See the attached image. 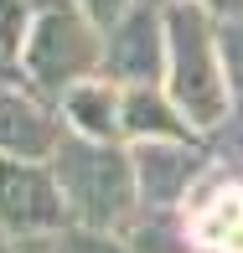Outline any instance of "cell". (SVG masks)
I'll return each mask as SVG.
<instances>
[{"mask_svg":"<svg viewBox=\"0 0 243 253\" xmlns=\"http://www.w3.org/2000/svg\"><path fill=\"white\" fill-rule=\"evenodd\" d=\"M47 253H130L124 238L114 227H88V222H67L47 238Z\"/></svg>","mask_w":243,"mask_h":253,"instance_id":"8fae6325","label":"cell"},{"mask_svg":"<svg viewBox=\"0 0 243 253\" xmlns=\"http://www.w3.org/2000/svg\"><path fill=\"white\" fill-rule=\"evenodd\" d=\"M62 114L73 134H94V140H114L119 134V83L114 78H78L62 93Z\"/></svg>","mask_w":243,"mask_h":253,"instance_id":"30bf717a","label":"cell"},{"mask_svg":"<svg viewBox=\"0 0 243 253\" xmlns=\"http://www.w3.org/2000/svg\"><path fill=\"white\" fill-rule=\"evenodd\" d=\"M0 73H10V57H5V52H0Z\"/></svg>","mask_w":243,"mask_h":253,"instance_id":"e0dca14e","label":"cell"},{"mask_svg":"<svg viewBox=\"0 0 243 253\" xmlns=\"http://www.w3.org/2000/svg\"><path fill=\"white\" fill-rule=\"evenodd\" d=\"M109 37H103V78L114 83H155L160 62H166V10H155L150 0H130L124 16H114Z\"/></svg>","mask_w":243,"mask_h":253,"instance_id":"5b68a950","label":"cell"},{"mask_svg":"<svg viewBox=\"0 0 243 253\" xmlns=\"http://www.w3.org/2000/svg\"><path fill=\"white\" fill-rule=\"evenodd\" d=\"M192 243L202 253H243V186H217L187 217Z\"/></svg>","mask_w":243,"mask_h":253,"instance_id":"9c48e42d","label":"cell"},{"mask_svg":"<svg viewBox=\"0 0 243 253\" xmlns=\"http://www.w3.org/2000/svg\"><path fill=\"white\" fill-rule=\"evenodd\" d=\"M202 170H207V150L192 145V134H176V140H140V150H135L140 207H176V202H187Z\"/></svg>","mask_w":243,"mask_h":253,"instance_id":"8992f818","label":"cell"},{"mask_svg":"<svg viewBox=\"0 0 243 253\" xmlns=\"http://www.w3.org/2000/svg\"><path fill=\"white\" fill-rule=\"evenodd\" d=\"M67 197L52 166L0 150V233L10 238H52L67 227Z\"/></svg>","mask_w":243,"mask_h":253,"instance_id":"277c9868","label":"cell"},{"mask_svg":"<svg viewBox=\"0 0 243 253\" xmlns=\"http://www.w3.org/2000/svg\"><path fill=\"white\" fill-rule=\"evenodd\" d=\"M166 93L192 119V129H217L228 119V88L217 26L202 0H171L166 5Z\"/></svg>","mask_w":243,"mask_h":253,"instance_id":"6da1fadb","label":"cell"},{"mask_svg":"<svg viewBox=\"0 0 243 253\" xmlns=\"http://www.w3.org/2000/svg\"><path fill=\"white\" fill-rule=\"evenodd\" d=\"M0 253H47V238H10V233H0Z\"/></svg>","mask_w":243,"mask_h":253,"instance_id":"9a60e30c","label":"cell"},{"mask_svg":"<svg viewBox=\"0 0 243 253\" xmlns=\"http://www.w3.org/2000/svg\"><path fill=\"white\" fill-rule=\"evenodd\" d=\"M212 16H243V0H202Z\"/></svg>","mask_w":243,"mask_h":253,"instance_id":"2e32d148","label":"cell"},{"mask_svg":"<svg viewBox=\"0 0 243 253\" xmlns=\"http://www.w3.org/2000/svg\"><path fill=\"white\" fill-rule=\"evenodd\" d=\"M31 16H37V0H0V52H5L10 62H21Z\"/></svg>","mask_w":243,"mask_h":253,"instance_id":"7c38bea8","label":"cell"},{"mask_svg":"<svg viewBox=\"0 0 243 253\" xmlns=\"http://www.w3.org/2000/svg\"><path fill=\"white\" fill-rule=\"evenodd\" d=\"M78 5H83L88 16L98 21V26H109L114 16H124V10H130V0H78Z\"/></svg>","mask_w":243,"mask_h":253,"instance_id":"5bb4252c","label":"cell"},{"mask_svg":"<svg viewBox=\"0 0 243 253\" xmlns=\"http://www.w3.org/2000/svg\"><path fill=\"white\" fill-rule=\"evenodd\" d=\"M62 134H67L62 119H57L47 103L37 93H26V88L5 83V73H0V150L26 155V160H47Z\"/></svg>","mask_w":243,"mask_h":253,"instance_id":"52a82bcc","label":"cell"},{"mask_svg":"<svg viewBox=\"0 0 243 253\" xmlns=\"http://www.w3.org/2000/svg\"><path fill=\"white\" fill-rule=\"evenodd\" d=\"M119 129L135 140H176V134H192V119L155 83H130L119 93Z\"/></svg>","mask_w":243,"mask_h":253,"instance_id":"ba28073f","label":"cell"},{"mask_svg":"<svg viewBox=\"0 0 243 253\" xmlns=\"http://www.w3.org/2000/svg\"><path fill=\"white\" fill-rule=\"evenodd\" d=\"M98 21L78 0H37L26 47H21V73L42 93H67L78 78H94L103 67V37Z\"/></svg>","mask_w":243,"mask_h":253,"instance_id":"3957f363","label":"cell"},{"mask_svg":"<svg viewBox=\"0 0 243 253\" xmlns=\"http://www.w3.org/2000/svg\"><path fill=\"white\" fill-rule=\"evenodd\" d=\"M217 52H223V73L233 98H243V16H228L217 26Z\"/></svg>","mask_w":243,"mask_h":253,"instance_id":"4fadbf2b","label":"cell"},{"mask_svg":"<svg viewBox=\"0 0 243 253\" xmlns=\"http://www.w3.org/2000/svg\"><path fill=\"white\" fill-rule=\"evenodd\" d=\"M52 170L62 181L67 217L88 227H130L140 212V181H135V155H124L114 140L94 134H62L52 150Z\"/></svg>","mask_w":243,"mask_h":253,"instance_id":"7a4b0ae2","label":"cell"}]
</instances>
